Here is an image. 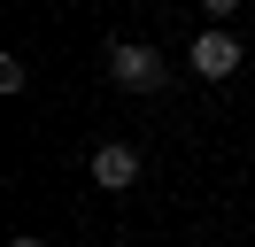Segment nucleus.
Segmentation results:
<instances>
[{"mask_svg": "<svg viewBox=\"0 0 255 247\" xmlns=\"http://www.w3.org/2000/svg\"><path fill=\"white\" fill-rule=\"evenodd\" d=\"M162 77H170V62H162L147 39H116V46H109V85H124V93H155Z\"/></svg>", "mask_w": 255, "mask_h": 247, "instance_id": "1", "label": "nucleus"}, {"mask_svg": "<svg viewBox=\"0 0 255 247\" xmlns=\"http://www.w3.org/2000/svg\"><path fill=\"white\" fill-rule=\"evenodd\" d=\"M201 15H209V23H232V15H240V0H201Z\"/></svg>", "mask_w": 255, "mask_h": 247, "instance_id": "5", "label": "nucleus"}, {"mask_svg": "<svg viewBox=\"0 0 255 247\" xmlns=\"http://www.w3.org/2000/svg\"><path fill=\"white\" fill-rule=\"evenodd\" d=\"M186 62H193V77H209V85H224V77L240 70V39H232V23H209L201 39L186 46Z\"/></svg>", "mask_w": 255, "mask_h": 247, "instance_id": "2", "label": "nucleus"}, {"mask_svg": "<svg viewBox=\"0 0 255 247\" xmlns=\"http://www.w3.org/2000/svg\"><path fill=\"white\" fill-rule=\"evenodd\" d=\"M23 77H31V70H23V54H0V93H23Z\"/></svg>", "mask_w": 255, "mask_h": 247, "instance_id": "4", "label": "nucleus"}, {"mask_svg": "<svg viewBox=\"0 0 255 247\" xmlns=\"http://www.w3.org/2000/svg\"><path fill=\"white\" fill-rule=\"evenodd\" d=\"M8 247H47V240H39V232H16V240H8Z\"/></svg>", "mask_w": 255, "mask_h": 247, "instance_id": "6", "label": "nucleus"}, {"mask_svg": "<svg viewBox=\"0 0 255 247\" xmlns=\"http://www.w3.org/2000/svg\"><path fill=\"white\" fill-rule=\"evenodd\" d=\"M85 170H93V185H101V193H131V185H139V147H124V139H101Z\"/></svg>", "mask_w": 255, "mask_h": 247, "instance_id": "3", "label": "nucleus"}]
</instances>
